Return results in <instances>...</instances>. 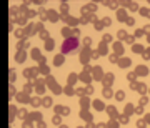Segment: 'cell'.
Listing matches in <instances>:
<instances>
[{
	"label": "cell",
	"mask_w": 150,
	"mask_h": 128,
	"mask_svg": "<svg viewBox=\"0 0 150 128\" xmlns=\"http://www.w3.org/2000/svg\"><path fill=\"white\" fill-rule=\"evenodd\" d=\"M77 48H79V38L77 37L65 38L64 43H62V52H64V53H70V52H74Z\"/></svg>",
	"instance_id": "cell-1"
}]
</instances>
